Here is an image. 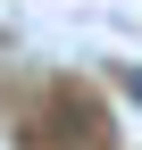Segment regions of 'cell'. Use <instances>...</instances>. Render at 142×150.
<instances>
[{
  "instance_id": "1",
  "label": "cell",
  "mask_w": 142,
  "mask_h": 150,
  "mask_svg": "<svg viewBox=\"0 0 142 150\" xmlns=\"http://www.w3.org/2000/svg\"><path fill=\"white\" fill-rule=\"evenodd\" d=\"M126 83H134V108H142V67H134V75H126Z\"/></svg>"
}]
</instances>
